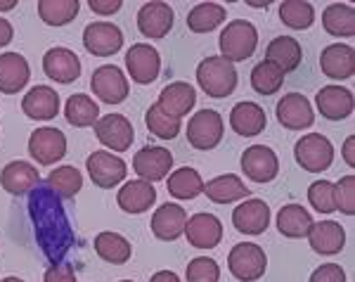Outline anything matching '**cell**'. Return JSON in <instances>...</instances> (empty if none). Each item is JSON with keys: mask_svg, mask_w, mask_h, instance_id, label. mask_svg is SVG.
<instances>
[{"mask_svg": "<svg viewBox=\"0 0 355 282\" xmlns=\"http://www.w3.org/2000/svg\"><path fill=\"white\" fill-rule=\"evenodd\" d=\"M28 211H31L36 238L41 242L43 251L57 263V258L64 256L71 247V230H69L64 209L55 199V192L50 188H33Z\"/></svg>", "mask_w": 355, "mask_h": 282, "instance_id": "obj_1", "label": "cell"}, {"mask_svg": "<svg viewBox=\"0 0 355 282\" xmlns=\"http://www.w3.org/2000/svg\"><path fill=\"white\" fill-rule=\"evenodd\" d=\"M197 81L199 88L209 97H227L237 88V69L232 62L223 60L220 55L206 57L197 67Z\"/></svg>", "mask_w": 355, "mask_h": 282, "instance_id": "obj_2", "label": "cell"}, {"mask_svg": "<svg viewBox=\"0 0 355 282\" xmlns=\"http://www.w3.org/2000/svg\"><path fill=\"white\" fill-rule=\"evenodd\" d=\"M220 45V57L227 62H244L256 53L259 45V31L251 22L246 19H232L230 24L220 31L218 38Z\"/></svg>", "mask_w": 355, "mask_h": 282, "instance_id": "obj_3", "label": "cell"}, {"mask_svg": "<svg viewBox=\"0 0 355 282\" xmlns=\"http://www.w3.org/2000/svg\"><path fill=\"white\" fill-rule=\"evenodd\" d=\"M227 268L239 282H256L266 275L268 256L259 244L242 242V244H234L227 254Z\"/></svg>", "mask_w": 355, "mask_h": 282, "instance_id": "obj_4", "label": "cell"}, {"mask_svg": "<svg viewBox=\"0 0 355 282\" xmlns=\"http://www.w3.org/2000/svg\"><path fill=\"white\" fill-rule=\"evenodd\" d=\"M294 157L308 174H322L334 161V145L322 133H308L294 145Z\"/></svg>", "mask_w": 355, "mask_h": 282, "instance_id": "obj_5", "label": "cell"}, {"mask_svg": "<svg viewBox=\"0 0 355 282\" xmlns=\"http://www.w3.org/2000/svg\"><path fill=\"white\" fill-rule=\"evenodd\" d=\"M223 117L216 109H202L190 119L187 124V142L194 149H202V152H209V149L218 147L223 140Z\"/></svg>", "mask_w": 355, "mask_h": 282, "instance_id": "obj_6", "label": "cell"}, {"mask_svg": "<svg viewBox=\"0 0 355 282\" xmlns=\"http://www.w3.org/2000/svg\"><path fill=\"white\" fill-rule=\"evenodd\" d=\"M93 128H95L97 140H100L107 149L125 152V149L133 147L135 131H133V124H130L123 114H107V117L97 119V124Z\"/></svg>", "mask_w": 355, "mask_h": 282, "instance_id": "obj_7", "label": "cell"}, {"mask_svg": "<svg viewBox=\"0 0 355 282\" xmlns=\"http://www.w3.org/2000/svg\"><path fill=\"white\" fill-rule=\"evenodd\" d=\"M85 169H88V174H90V181L102 190L116 188L125 178V174H128L125 161L121 157H116V154L107 152V149H100V152L90 154L88 161H85Z\"/></svg>", "mask_w": 355, "mask_h": 282, "instance_id": "obj_8", "label": "cell"}, {"mask_svg": "<svg viewBox=\"0 0 355 282\" xmlns=\"http://www.w3.org/2000/svg\"><path fill=\"white\" fill-rule=\"evenodd\" d=\"M90 88L107 105H121L130 93L128 78L123 76L121 69L114 65L97 67L93 72V78H90Z\"/></svg>", "mask_w": 355, "mask_h": 282, "instance_id": "obj_9", "label": "cell"}, {"mask_svg": "<svg viewBox=\"0 0 355 282\" xmlns=\"http://www.w3.org/2000/svg\"><path fill=\"white\" fill-rule=\"evenodd\" d=\"M28 154L41 166H53L67 154V138L60 128L45 126L33 131L28 138Z\"/></svg>", "mask_w": 355, "mask_h": 282, "instance_id": "obj_10", "label": "cell"}, {"mask_svg": "<svg viewBox=\"0 0 355 282\" xmlns=\"http://www.w3.org/2000/svg\"><path fill=\"white\" fill-rule=\"evenodd\" d=\"M171 169H173V154L166 147L147 145V147L137 149L133 157V171L147 183L164 181V178L171 174Z\"/></svg>", "mask_w": 355, "mask_h": 282, "instance_id": "obj_11", "label": "cell"}, {"mask_svg": "<svg viewBox=\"0 0 355 282\" xmlns=\"http://www.w3.org/2000/svg\"><path fill=\"white\" fill-rule=\"evenodd\" d=\"M83 45L90 55L95 57H110L116 55L123 45L121 28L112 22H93L83 31Z\"/></svg>", "mask_w": 355, "mask_h": 282, "instance_id": "obj_12", "label": "cell"}, {"mask_svg": "<svg viewBox=\"0 0 355 282\" xmlns=\"http://www.w3.org/2000/svg\"><path fill=\"white\" fill-rule=\"evenodd\" d=\"M242 171L254 183H270L279 174V159L266 145L246 147L242 154Z\"/></svg>", "mask_w": 355, "mask_h": 282, "instance_id": "obj_13", "label": "cell"}, {"mask_svg": "<svg viewBox=\"0 0 355 282\" xmlns=\"http://www.w3.org/2000/svg\"><path fill=\"white\" fill-rule=\"evenodd\" d=\"M125 69H128L130 78L140 85H147L157 81L159 72H162V57L157 50L147 43H135L125 55Z\"/></svg>", "mask_w": 355, "mask_h": 282, "instance_id": "obj_14", "label": "cell"}, {"mask_svg": "<svg viewBox=\"0 0 355 282\" xmlns=\"http://www.w3.org/2000/svg\"><path fill=\"white\" fill-rule=\"evenodd\" d=\"M175 15L171 10V5L154 0V3H145L137 13V28L142 36L147 38H164L168 36V31L173 28Z\"/></svg>", "mask_w": 355, "mask_h": 282, "instance_id": "obj_15", "label": "cell"}, {"mask_svg": "<svg viewBox=\"0 0 355 282\" xmlns=\"http://www.w3.org/2000/svg\"><path fill=\"white\" fill-rule=\"evenodd\" d=\"M277 121L289 131H303L315 124L311 100L301 93H287L277 102Z\"/></svg>", "mask_w": 355, "mask_h": 282, "instance_id": "obj_16", "label": "cell"}, {"mask_svg": "<svg viewBox=\"0 0 355 282\" xmlns=\"http://www.w3.org/2000/svg\"><path fill=\"white\" fill-rule=\"evenodd\" d=\"M232 226L242 235H263L270 226V206L263 199H246L232 211Z\"/></svg>", "mask_w": 355, "mask_h": 282, "instance_id": "obj_17", "label": "cell"}, {"mask_svg": "<svg viewBox=\"0 0 355 282\" xmlns=\"http://www.w3.org/2000/svg\"><path fill=\"white\" fill-rule=\"evenodd\" d=\"M185 238L197 249H214L223 240V223L214 214H194L185 223Z\"/></svg>", "mask_w": 355, "mask_h": 282, "instance_id": "obj_18", "label": "cell"}, {"mask_svg": "<svg viewBox=\"0 0 355 282\" xmlns=\"http://www.w3.org/2000/svg\"><path fill=\"white\" fill-rule=\"evenodd\" d=\"M43 72L57 83H71L81 76V60L69 48H50L43 55Z\"/></svg>", "mask_w": 355, "mask_h": 282, "instance_id": "obj_19", "label": "cell"}, {"mask_svg": "<svg viewBox=\"0 0 355 282\" xmlns=\"http://www.w3.org/2000/svg\"><path fill=\"white\" fill-rule=\"evenodd\" d=\"M185 223H187L185 209L173 204V201H168V204H162L157 211H154L150 228L157 240L173 242L180 238V235H185Z\"/></svg>", "mask_w": 355, "mask_h": 282, "instance_id": "obj_20", "label": "cell"}, {"mask_svg": "<svg viewBox=\"0 0 355 282\" xmlns=\"http://www.w3.org/2000/svg\"><path fill=\"white\" fill-rule=\"evenodd\" d=\"M194 105H197V90L190 83H185V81H175V83L166 85L159 93L157 102V107L173 119H182L185 114H190Z\"/></svg>", "mask_w": 355, "mask_h": 282, "instance_id": "obj_21", "label": "cell"}, {"mask_svg": "<svg viewBox=\"0 0 355 282\" xmlns=\"http://www.w3.org/2000/svg\"><path fill=\"white\" fill-rule=\"evenodd\" d=\"M41 185V176L38 169L28 161H10L3 171H0V188L10 194H26L33 188Z\"/></svg>", "mask_w": 355, "mask_h": 282, "instance_id": "obj_22", "label": "cell"}, {"mask_svg": "<svg viewBox=\"0 0 355 282\" xmlns=\"http://www.w3.org/2000/svg\"><path fill=\"white\" fill-rule=\"evenodd\" d=\"M315 105H318L320 114L329 121H341L353 114V93L341 85H324L315 95Z\"/></svg>", "mask_w": 355, "mask_h": 282, "instance_id": "obj_23", "label": "cell"}, {"mask_svg": "<svg viewBox=\"0 0 355 282\" xmlns=\"http://www.w3.org/2000/svg\"><path fill=\"white\" fill-rule=\"evenodd\" d=\"M320 69H322L324 76L334 81L351 78L355 74V50L343 43L327 45L320 55Z\"/></svg>", "mask_w": 355, "mask_h": 282, "instance_id": "obj_24", "label": "cell"}, {"mask_svg": "<svg viewBox=\"0 0 355 282\" xmlns=\"http://www.w3.org/2000/svg\"><path fill=\"white\" fill-rule=\"evenodd\" d=\"M21 112L33 121H50L60 112V95L50 85H33L21 100Z\"/></svg>", "mask_w": 355, "mask_h": 282, "instance_id": "obj_25", "label": "cell"}, {"mask_svg": "<svg viewBox=\"0 0 355 282\" xmlns=\"http://www.w3.org/2000/svg\"><path fill=\"white\" fill-rule=\"evenodd\" d=\"M308 242H311L313 251H318V254L334 256L346 247V230L336 221L313 223L311 233H308Z\"/></svg>", "mask_w": 355, "mask_h": 282, "instance_id": "obj_26", "label": "cell"}, {"mask_svg": "<svg viewBox=\"0 0 355 282\" xmlns=\"http://www.w3.org/2000/svg\"><path fill=\"white\" fill-rule=\"evenodd\" d=\"M28 62L19 53H5L0 55V93L15 95L28 83Z\"/></svg>", "mask_w": 355, "mask_h": 282, "instance_id": "obj_27", "label": "cell"}, {"mask_svg": "<svg viewBox=\"0 0 355 282\" xmlns=\"http://www.w3.org/2000/svg\"><path fill=\"white\" fill-rule=\"evenodd\" d=\"M230 126L237 135L254 138V135H259L261 131H266L268 117H266V112H263V107L256 105V102H239L230 112Z\"/></svg>", "mask_w": 355, "mask_h": 282, "instance_id": "obj_28", "label": "cell"}, {"mask_svg": "<svg viewBox=\"0 0 355 282\" xmlns=\"http://www.w3.org/2000/svg\"><path fill=\"white\" fill-rule=\"evenodd\" d=\"M116 201L125 214H145L154 201H157V190L147 181H128L119 190Z\"/></svg>", "mask_w": 355, "mask_h": 282, "instance_id": "obj_29", "label": "cell"}, {"mask_svg": "<svg viewBox=\"0 0 355 282\" xmlns=\"http://www.w3.org/2000/svg\"><path fill=\"white\" fill-rule=\"evenodd\" d=\"M301 57H303V50H301L299 40L291 38V36L272 38L270 43H268V48H266V60L272 62L277 69H282L284 76L294 72V69H299Z\"/></svg>", "mask_w": 355, "mask_h": 282, "instance_id": "obj_30", "label": "cell"}, {"mask_svg": "<svg viewBox=\"0 0 355 282\" xmlns=\"http://www.w3.org/2000/svg\"><path fill=\"white\" fill-rule=\"evenodd\" d=\"M204 194L216 204H232L237 199H244L251 194V188L244 185V181L234 174L218 176L214 181L204 183Z\"/></svg>", "mask_w": 355, "mask_h": 282, "instance_id": "obj_31", "label": "cell"}, {"mask_svg": "<svg viewBox=\"0 0 355 282\" xmlns=\"http://www.w3.org/2000/svg\"><path fill=\"white\" fill-rule=\"evenodd\" d=\"M313 218L303 209L301 204H287L279 209L277 214V230L289 240H301V238H308L313 228Z\"/></svg>", "mask_w": 355, "mask_h": 282, "instance_id": "obj_32", "label": "cell"}, {"mask_svg": "<svg viewBox=\"0 0 355 282\" xmlns=\"http://www.w3.org/2000/svg\"><path fill=\"white\" fill-rule=\"evenodd\" d=\"M322 28L334 38H353L355 36V10L353 5L334 3L322 13Z\"/></svg>", "mask_w": 355, "mask_h": 282, "instance_id": "obj_33", "label": "cell"}, {"mask_svg": "<svg viewBox=\"0 0 355 282\" xmlns=\"http://www.w3.org/2000/svg\"><path fill=\"white\" fill-rule=\"evenodd\" d=\"M95 251L102 261L114 263V266H123V263H128L130 256H133L130 242L125 240L123 235L110 233V230H107V233H100L95 238Z\"/></svg>", "mask_w": 355, "mask_h": 282, "instance_id": "obj_34", "label": "cell"}, {"mask_svg": "<svg viewBox=\"0 0 355 282\" xmlns=\"http://www.w3.org/2000/svg\"><path fill=\"white\" fill-rule=\"evenodd\" d=\"M166 190H168V194L175 199H194L204 192V181L197 169L185 166V169H178L168 176Z\"/></svg>", "mask_w": 355, "mask_h": 282, "instance_id": "obj_35", "label": "cell"}, {"mask_svg": "<svg viewBox=\"0 0 355 282\" xmlns=\"http://www.w3.org/2000/svg\"><path fill=\"white\" fill-rule=\"evenodd\" d=\"M81 3L78 0H38V17L48 26H64L76 19Z\"/></svg>", "mask_w": 355, "mask_h": 282, "instance_id": "obj_36", "label": "cell"}, {"mask_svg": "<svg viewBox=\"0 0 355 282\" xmlns=\"http://www.w3.org/2000/svg\"><path fill=\"white\" fill-rule=\"evenodd\" d=\"M64 117L76 128H88V126H95L97 119H100V107L88 95H71L67 100Z\"/></svg>", "mask_w": 355, "mask_h": 282, "instance_id": "obj_37", "label": "cell"}, {"mask_svg": "<svg viewBox=\"0 0 355 282\" xmlns=\"http://www.w3.org/2000/svg\"><path fill=\"white\" fill-rule=\"evenodd\" d=\"M225 8L218 3H202L187 15V28L194 33H209L225 22Z\"/></svg>", "mask_w": 355, "mask_h": 282, "instance_id": "obj_38", "label": "cell"}, {"mask_svg": "<svg viewBox=\"0 0 355 282\" xmlns=\"http://www.w3.org/2000/svg\"><path fill=\"white\" fill-rule=\"evenodd\" d=\"M282 85H284V74H282V69H277L272 62L263 60L251 69V88L259 95L263 97L275 95L282 90Z\"/></svg>", "mask_w": 355, "mask_h": 282, "instance_id": "obj_39", "label": "cell"}, {"mask_svg": "<svg viewBox=\"0 0 355 282\" xmlns=\"http://www.w3.org/2000/svg\"><path fill=\"white\" fill-rule=\"evenodd\" d=\"M48 188L53 190L57 197L73 199L83 188V176L76 166H60L48 176Z\"/></svg>", "mask_w": 355, "mask_h": 282, "instance_id": "obj_40", "label": "cell"}, {"mask_svg": "<svg viewBox=\"0 0 355 282\" xmlns=\"http://www.w3.org/2000/svg\"><path fill=\"white\" fill-rule=\"evenodd\" d=\"M279 19H282L284 26L301 31V28L313 26L315 10L311 3H306V0H284V3L279 5Z\"/></svg>", "mask_w": 355, "mask_h": 282, "instance_id": "obj_41", "label": "cell"}, {"mask_svg": "<svg viewBox=\"0 0 355 282\" xmlns=\"http://www.w3.org/2000/svg\"><path fill=\"white\" fill-rule=\"evenodd\" d=\"M145 124L150 128L152 135L162 138V140H173L180 133V119H173L168 114H164L157 105H152L145 112Z\"/></svg>", "mask_w": 355, "mask_h": 282, "instance_id": "obj_42", "label": "cell"}, {"mask_svg": "<svg viewBox=\"0 0 355 282\" xmlns=\"http://www.w3.org/2000/svg\"><path fill=\"white\" fill-rule=\"evenodd\" d=\"M331 197H334V206L336 211L346 216L355 214V176H343L334 183V190H331Z\"/></svg>", "mask_w": 355, "mask_h": 282, "instance_id": "obj_43", "label": "cell"}, {"mask_svg": "<svg viewBox=\"0 0 355 282\" xmlns=\"http://www.w3.org/2000/svg\"><path fill=\"white\" fill-rule=\"evenodd\" d=\"M331 190H334V183H329V181H315L313 185L308 188V201H311V206L315 211H320V214H331V211H336Z\"/></svg>", "mask_w": 355, "mask_h": 282, "instance_id": "obj_44", "label": "cell"}, {"mask_svg": "<svg viewBox=\"0 0 355 282\" xmlns=\"http://www.w3.org/2000/svg\"><path fill=\"white\" fill-rule=\"evenodd\" d=\"M187 282H218L220 278V268L214 258L209 256H197L190 261L187 266Z\"/></svg>", "mask_w": 355, "mask_h": 282, "instance_id": "obj_45", "label": "cell"}, {"mask_svg": "<svg viewBox=\"0 0 355 282\" xmlns=\"http://www.w3.org/2000/svg\"><path fill=\"white\" fill-rule=\"evenodd\" d=\"M308 282H346V270L339 263H322L320 268L313 270Z\"/></svg>", "mask_w": 355, "mask_h": 282, "instance_id": "obj_46", "label": "cell"}, {"mask_svg": "<svg viewBox=\"0 0 355 282\" xmlns=\"http://www.w3.org/2000/svg\"><path fill=\"white\" fill-rule=\"evenodd\" d=\"M43 282H76V270L69 263H53L45 270Z\"/></svg>", "mask_w": 355, "mask_h": 282, "instance_id": "obj_47", "label": "cell"}, {"mask_svg": "<svg viewBox=\"0 0 355 282\" xmlns=\"http://www.w3.org/2000/svg\"><path fill=\"white\" fill-rule=\"evenodd\" d=\"M121 5H123L121 0H88V8L102 17H110L114 13H119Z\"/></svg>", "mask_w": 355, "mask_h": 282, "instance_id": "obj_48", "label": "cell"}, {"mask_svg": "<svg viewBox=\"0 0 355 282\" xmlns=\"http://www.w3.org/2000/svg\"><path fill=\"white\" fill-rule=\"evenodd\" d=\"M12 36H15V28H12V24H10L5 17H0V48H5V45L12 40Z\"/></svg>", "mask_w": 355, "mask_h": 282, "instance_id": "obj_49", "label": "cell"}, {"mask_svg": "<svg viewBox=\"0 0 355 282\" xmlns=\"http://www.w3.org/2000/svg\"><path fill=\"white\" fill-rule=\"evenodd\" d=\"M343 161H346L348 166H355V138L348 135L346 142H343Z\"/></svg>", "mask_w": 355, "mask_h": 282, "instance_id": "obj_50", "label": "cell"}, {"mask_svg": "<svg viewBox=\"0 0 355 282\" xmlns=\"http://www.w3.org/2000/svg\"><path fill=\"white\" fill-rule=\"evenodd\" d=\"M150 282H180V278L175 273H171V270H159V273L152 275Z\"/></svg>", "mask_w": 355, "mask_h": 282, "instance_id": "obj_51", "label": "cell"}, {"mask_svg": "<svg viewBox=\"0 0 355 282\" xmlns=\"http://www.w3.org/2000/svg\"><path fill=\"white\" fill-rule=\"evenodd\" d=\"M17 3L15 0H8V3H0V13H8V10H15Z\"/></svg>", "mask_w": 355, "mask_h": 282, "instance_id": "obj_52", "label": "cell"}, {"mask_svg": "<svg viewBox=\"0 0 355 282\" xmlns=\"http://www.w3.org/2000/svg\"><path fill=\"white\" fill-rule=\"evenodd\" d=\"M0 282H24L21 278H5V280H0Z\"/></svg>", "mask_w": 355, "mask_h": 282, "instance_id": "obj_53", "label": "cell"}, {"mask_svg": "<svg viewBox=\"0 0 355 282\" xmlns=\"http://www.w3.org/2000/svg\"><path fill=\"white\" fill-rule=\"evenodd\" d=\"M121 282H133V280H121Z\"/></svg>", "mask_w": 355, "mask_h": 282, "instance_id": "obj_54", "label": "cell"}]
</instances>
